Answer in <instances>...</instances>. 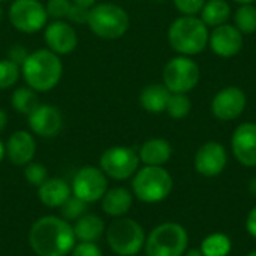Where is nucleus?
Masks as SVG:
<instances>
[{"instance_id":"obj_11","label":"nucleus","mask_w":256,"mask_h":256,"mask_svg":"<svg viewBox=\"0 0 256 256\" xmlns=\"http://www.w3.org/2000/svg\"><path fill=\"white\" fill-rule=\"evenodd\" d=\"M12 26L22 33H36L45 27L48 14L38 0H15L9 8Z\"/></svg>"},{"instance_id":"obj_7","label":"nucleus","mask_w":256,"mask_h":256,"mask_svg":"<svg viewBox=\"0 0 256 256\" xmlns=\"http://www.w3.org/2000/svg\"><path fill=\"white\" fill-rule=\"evenodd\" d=\"M87 24L100 39H118L129 30L130 20L122 6L114 3H99L90 8Z\"/></svg>"},{"instance_id":"obj_39","label":"nucleus","mask_w":256,"mask_h":256,"mask_svg":"<svg viewBox=\"0 0 256 256\" xmlns=\"http://www.w3.org/2000/svg\"><path fill=\"white\" fill-rule=\"evenodd\" d=\"M6 124H8V114L3 110H0V132L4 130Z\"/></svg>"},{"instance_id":"obj_29","label":"nucleus","mask_w":256,"mask_h":256,"mask_svg":"<svg viewBox=\"0 0 256 256\" xmlns=\"http://www.w3.org/2000/svg\"><path fill=\"white\" fill-rule=\"evenodd\" d=\"M87 206L88 204H86L84 201H81L75 195H70V198L60 207V218H63L64 220L74 224L82 214L87 213Z\"/></svg>"},{"instance_id":"obj_33","label":"nucleus","mask_w":256,"mask_h":256,"mask_svg":"<svg viewBox=\"0 0 256 256\" xmlns=\"http://www.w3.org/2000/svg\"><path fill=\"white\" fill-rule=\"evenodd\" d=\"M207 0H174L177 10L182 15H198Z\"/></svg>"},{"instance_id":"obj_32","label":"nucleus","mask_w":256,"mask_h":256,"mask_svg":"<svg viewBox=\"0 0 256 256\" xmlns=\"http://www.w3.org/2000/svg\"><path fill=\"white\" fill-rule=\"evenodd\" d=\"M70 4H72L70 0H48L45 9H46L48 16H52L56 20H62V18L68 16Z\"/></svg>"},{"instance_id":"obj_1","label":"nucleus","mask_w":256,"mask_h":256,"mask_svg":"<svg viewBox=\"0 0 256 256\" xmlns=\"http://www.w3.org/2000/svg\"><path fill=\"white\" fill-rule=\"evenodd\" d=\"M28 244L36 256H69L76 238L70 222L60 216L46 214L30 226Z\"/></svg>"},{"instance_id":"obj_9","label":"nucleus","mask_w":256,"mask_h":256,"mask_svg":"<svg viewBox=\"0 0 256 256\" xmlns=\"http://www.w3.org/2000/svg\"><path fill=\"white\" fill-rule=\"evenodd\" d=\"M140 156L138 152L124 147V146H114L106 148L99 159V168L108 178L123 182L134 177V174L140 168Z\"/></svg>"},{"instance_id":"obj_16","label":"nucleus","mask_w":256,"mask_h":256,"mask_svg":"<svg viewBox=\"0 0 256 256\" xmlns=\"http://www.w3.org/2000/svg\"><path fill=\"white\" fill-rule=\"evenodd\" d=\"M44 39L48 45V50H51L57 56L69 54L78 45L75 28L69 22L62 20H56L46 26Z\"/></svg>"},{"instance_id":"obj_47","label":"nucleus","mask_w":256,"mask_h":256,"mask_svg":"<svg viewBox=\"0 0 256 256\" xmlns=\"http://www.w3.org/2000/svg\"><path fill=\"white\" fill-rule=\"evenodd\" d=\"M156 2H164V0H156Z\"/></svg>"},{"instance_id":"obj_3","label":"nucleus","mask_w":256,"mask_h":256,"mask_svg":"<svg viewBox=\"0 0 256 256\" xmlns=\"http://www.w3.org/2000/svg\"><path fill=\"white\" fill-rule=\"evenodd\" d=\"M22 76L30 88L34 92L52 90L63 74L62 60L51 50H38L30 52L21 66Z\"/></svg>"},{"instance_id":"obj_37","label":"nucleus","mask_w":256,"mask_h":256,"mask_svg":"<svg viewBox=\"0 0 256 256\" xmlns=\"http://www.w3.org/2000/svg\"><path fill=\"white\" fill-rule=\"evenodd\" d=\"M246 231L249 232L250 237L256 238V206L249 212L246 218Z\"/></svg>"},{"instance_id":"obj_26","label":"nucleus","mask_w":256,"mask_h":256,"mask_svg":"<svg viewBox=\"0 0 256 256\" xmlns=\"http://www.w3.org/2000/svg\"><path fill=\"white\" fill-rule=\"evenodd\" d=\"M38 92H34L30 87H20L14 92L12 94V106L15 108L16 112L30 116L38 106H39V99H38Z\"/></svg>"},{"instance_id":"obj_48","label":"nucleus","mask_w":256,"mask_h":256,"mask_svg":"<svg viewBox=\"0 0 256 256\" xmlns=\"http://www.w3.org/2000/svg\"><path fill=\"white\" fill-rule=\"evenodd\" d=\"M136 256H141V255H136Z\"/></svg>"},{"instance_id":"obj_6","label":"nucleus","mask_w":256,"mask_h":256,"mask_svg":"<svg viewBox=\"0 0 256 256\" xmlns=\"http://www.w3.org/2000/svg\"><path fill=\"white\" fill-rule=\"evenodd\" d=\"M189 248L188 230L177 222H164L146 238V256H184Z\"/></svg>"},{"instance_id":"obj_21","label":"nucleus","mask_w":256,"mask_h":256,"mask_svg":"<svg viewBox=\"0 0 256 256\" xmlns=\"http://www.w3.org/2000/svg\"><path fill=\"white\" fill-rule=\"evenodd\" d=\"M141 164L150 166H164L172 156V147L170 141L164 138H150L142 142L138 150Z\"/></svg>"},{"instance_id":"obj_8","label":"nucleus","mask_w":256,"mask_h":256,"mask_svg":"<svg viewBox=\"0 0 256 256\" xmlns=\"http://www.w3.org/2000/svg\"><path fill=\"white\" fill-rule=\"evenodd\" d=\"M201 78L200 66L188 56H178L171 58L162 74L164 84L171 93H189L194 90Z\"/></svg>"},{"instance_id":"obj_20","label":"nucleus","mask_w":256,"mask_h":256,"mask_svg":"<svg viewBox=\"0 0 256 256\" xmlns=\"http://www.w3.org/2000/svg\"><path fill=\"white\" fill-rule=\"evenodd\" d=\"M72 195V188L63 178H46L38 188L39 201L48 208H60Z\"/></svg>"},{"instance_id":"obj_30","label":"nucleus","mask_w":256,"mask_h":256,"mask_svg":"<svg viewBox=\"0 0 256 256\" xmlns=\"http://www.w3.org/2000/svg\"><path fill=\"white\" fill-rule=\"evenodd\" d=\"M20 66L9 58L0 60V90L12 87L20 78Z\"/></svg>"},{"instance_id":"obj_34","label":"nucleus","mask_w":256,"mask_h":256,"mask_svg":"<svg viewBox=\"0 0 256 256\" xmlns=\"http://www.w3.org/2000/svg\"><path fill=\"white\" fill-rule=\"evenodd\" d=\"M69 256H104L102 249L96 243H82L76 242Z\"/></svg>"},{"instance_id":"obj_46","label":"nucleus","mask_w":256,"mask_h":256,"mask_svg":"<svg viewBox=\"0 0 256 256\" xmlns=\"http://www.w3.org/2000/svg\"><path fill=\"white\" fill-rule=\"evenodd\" d=\"M3 2H8V0H0V3H3Z\"/></svg>"},{"instance_id":"obj_41","label":"nucleus","mask_w":256,"mask_h":256,"mask_svg":"<svg viewBox=\"0 0 256 256\" xmlns=\"http://www.w3.org/2000/svg\"><path fill=\"white\" fill-rule=\"evenodd\" d=\"M184 256H202V254H201V249H195L194 248V249H188Z\"/></svg>"},{"instance_id":"obj_17","label":"nucleus","mask_w":256,"mask_h":256,"mask_svg":"<svg viewBox=\"0 0 256 256\" xmlns=\"http://www.w3.org/2000/svg\"><path fill=\"white\" fill-rule=\"evenodd\" d=\"M28 126L38 136L52 138L62 130L63 117L56 106L39 104V106L28 116Z\"/></svg>"},{"instance_id":"obj_15","label":"nucleus","mask_w":256,"mask_h":256,"mask_svg":"<svg viewBox=\"0 0 256 256\" xmlns=\"http://www.w3.org/2000/svg\"><path fill=\"white\" fill-rule=\"evenodd\" d=\"M231 148L240 165L256 166V123L246 122L237 126L231 138Z\"/></svg>"},{"instance_id":"obj_43","label":"nucleus","mask_w":256,"mask_h":256,"mask_svg":"<svg viewBox=\"0 0 256 256\" xmlns=\"http://www.w3.org/2000/svg\"><path fill=\"white\" fill-rule=\"evenodd\" d=\"M234 2L238 4H254L256 0H234Z\"/></svg>"},{"instance_id":"obj_22","label":"nucleus","mask_w":256,"mask_h":256,"mask_svg":"<svg viewBox=\"0 0 256 256\" xmlns=\"http://www.w3.org/2000/svg\"><path fill=\"white\" fill-rule=\"evenodd\" d=\"M76 242L82 243H96L105 236V220L94 213H86L78 220L72 224Z\"/></svg>"},{"instance_id":"obj_45","label":"nucleus","mask_w":256,"mask_h":256,"mask_svg":"<svg viewBox=\"0 0 256 256\" xmlns=\"http://www.w3.org/2000/svg\"><path fill=\"white\" fill-rule=\"evenodd\" d=\"M2 18H3V9H2V6H0V21H2Z\"/></svg>"},{"instance_id":"obj_12","label":"nucleus","mask_w":256,"mask_h":256,"mask_svg":"<svg viewBox=\"0 0 256 256\" xmlns=\"http://www.w3.org/2000/svg\"><path fill=\"white\" fill-rule=\"evenodd\" d=\"M248 105V96L240 87H225L212 99V112L220 122H232L238 118Z\"/></svg>"},{"instance_id":"obj_28","label":"nucleus","mask_w":256,"mask_h":256,"mask_svg":"<svg viewBox=\"0 0 256 256\" xmlns=\"http://www.w3.org/2000/svg\"><path fill=\"white\" fill-rule=\"evenodd\" d=\"M190 110H192V102L186 96V93H171L165 110L170 117L176 120L186 118L190 114Z\"/></svg>"},{"instance_id":"obj_2","label":"nucleus","mask_w":256,"mask_h":256,"mask_svg":"<svg viewBox=\"0 0 256 256\" xmlns=\"http://www.w3.org/2000/svg\"><path fill=\"white\" fill-rule=\"evenodd\" d=\"M208 27L196 15H182L168 28V42L180 56H196L208 46Z\"/></svg>"},{"instance_id":"obj_23","label":"nucleus","mask_w":256,"mask_h":256,"mask_svg":"<svg viewBox=\"0 0 256 256\" xmlns=\"http://www.w3.org/2000/svg\"><path fill=\"white\" fill-rule=\"evenodd\" d=\"M170 96H171V92L166 88L165 84H150L141 92L140 104L146 111L159 114L166 110Z\"/></svg>"},{"instance_id":"obj_24","label":"nucleus","mask_w":256,"mask_h":256,"mask_svg":"<svg viewBox=\"0 0 256 256\" xmlns=\"http://www.w3.org/2000/svg\"><path fill=\"white\" fill-rule=\"evenodd\" d=\"M200 14L204 24L214 28L228 21L231 16V6L226 0H207Z\"/></svg>"},{"instance_id":"obj_36","label":"nucleus","mask_w":256,"mask_h":256,"mask_svg":"<svg viewBox=\"0 0 256 256\" xmlns=\"http://www.w3.org/2000/svg\"><path fill=\"white\" fill-rule=\"evenodd\" d=\"M28 54H30V52H27V50H26L24 46H21V45H14V46H10L9 51H8V58L21 68L22 63L26 62V58L28 57Z\"/></svg>"},{"instance_id":"obj_44","label":"nucleus","mask_w":256,"mask_h":256,"mask_svg":"<svg viewBox=\"0 0 256 256\" xmlns=\"http://www.w3.org/2000/svg\"><path fill=\"white\" fill-rule=\"evenodd\" d=\"M246 256H256V250H252V252H249Z\"/></svg>"},{"instance_id":"obj_38","label":"nucleus","mask_w":256,"mask_h":256,"mask_svg":"<svg viewBox=\"0 0 256 256\" xmlns=\"http://www.w3.org/2000/svg\"><path fill=\"white\" fill-rule=\"evenodd\" d=\"M74 4H80V6H84V8H87V9H90V8H93L94 4H96V0H70Z\"/></svg>"},{"instance_id":"obj_25","label":"nucleus","mask_w":256,"mask_h":256,"mask_svg":"<svg viewBox=\"0 0 256 256\" xmlns=\"http://www.w3.org/2000/svg\"><path fill=\"white\" fill-rule=\"evenodd\" d=\"M200 249L202 256H228L232 250V242L224 232H213L202 240Z\"/></svg>"},{"instance_id":"obj_14","label":"nucleus","mask_w":256,"mask_h":256,"mask_svg":"<svg viewBox=\"0 0 256 256\" xmlns=\"http://www.w3.org/2000/svg\"><path fill=\"white\" fill-rule=\"evenodd\" d=\"M244 42V34L234 26V24H220L213 28L208 38V45L212 51L222 57V58H231L237 56Z\"/></svg>"},{"instance_id":"obj_4","label":"nucleus","mask_w":256,"mask_h":256,"mask_svg":"<svg viewBox=\"0 0 256 256\" xmlns=\"http://www.w3.org/2000/svg\"><path fill=\"white\" fill-rule=\"evenodd\" d=\"M174 188L172 176L164 166L144 165L132 177V194L144 204H159L165 201Z\"/></svg>"},{"instance_id":"obj_40","label":"nucleus","mask_w":256,"mask_h":256,"mask_svg":"<svg viewBox=\"0 0 256 256\" xmlns=\"http://www.w3.org/2000/svg\"><path fill=\"white\" fill-rule=\"evenodd\" d=\"M4 158H6V144H4L3 140L0 138V164L3 162Z\"/></svg>"},{"instance_id":"obj_18","label":"nucleus","mask_w":256,"mask_h":256,"mask_svg":"<svg viewBox=\"0 0 256 256\" xmlns=\"http://www.w3.org/2000/svg\"><path fill=\"white\" fill-rule=\"evenodd\" d=\"M6 144V158L15 166H26L36 154V141L30 132L16 130L14 132Z\"/></svg>"},{"instance_id":"obj_13","label":"nucleus","mask_w":256,"mask_h":256,"mask_svg":"<svg viewBox=\"0 0 256 256\" xmlns=\"http://www.w3.org/2000/svg\"><path fill=\"white\" fill-rule=\"evenodd\" d=\"M228 164L226 148L218 141L204 142L195 153L194 166L202 177H218L220 176Z\"/></svg>"},{"instance_id":"obj_35","label":"nucleus","mask_w":256,"mask_h":256,"mask_svg":"<svg viewBox=\"0 0 256 256\" xmlns=\"http://www.w3.org/2000/svg\"><path fill=\"white\" fill-rule=\"evenodd\" d=\"M88 14H90V9L72 3L66 18H68L69 21L75 22V24H87V21H88Z\"/></svg>"},{"instance_id":"obj_19","label":"nucleus","mask_w":256,"mask_h":256,"mask_svg":"<svg viewBox=\"0 0 256 256\" xmlns=\"http://www.w3.org/2000/svg\"><path fill=\"white\" fill-rule=\"evenodd\" d=\"M134 198L135 196H134L132 190H129L126 188H122V186L108 188V190L105 192V195L100 200L102 212L112 219L123 218L130 212V208L134 206Z\"/></svg>"},{"instance_id":"obj_27","label":"nucleus","mask_w":256,"mask_h":256,"mask_svg":"<svg viewBox=\"0 0 256 256\" xmlns=\"http://www.w3.org/2000/svg\"><path fill=\"white\" fill-rule=\"evenodd\" d=\"M234 26L243 34H252L256 32V6L240 4L234 14Z\"/></svg>"},{"instance_id":"obj_31","label":"nucleus","mask_w":256,"mask_h":256,"mask_svg":"<svg viewBox=\"0 0 256 256\" xmlns=\"http://www.w3.org/2000/svg\"><path fill=\"white\" fill-rule=\"evenodd\" d=\"M24 178L30 186L39 188L48 178V170L39 162H30L24 166Z\"/></svg>"},{"instance_id":"obj_42","label":"nucleus","mask_w":256,"mask_h":256,"mask_svg":"<svg viewBox=\"0 0 256 256\" xmlns=\"http://www.w3.org/2000/svg\"><path fill=\"white\" fill-rule=\"evenodd\" d=\"M249 192L256 196V176L249 182Z\"/></svg>"},{"instance_id":"obj_5","label":"nucleus","mask_w":256,"mask_h":256,"mask_svg":"<svg viewBox=\"0 0 256 256\" xmlns=\"http://www.w3.org/2000/svg\"><path fill=\"white\" fill-rule=\"evenodd\" d=\"M105 238L117 256H136L144 249L147 234L140 222L130 218H117L105 230Z\"/></svg>"},{"instance_id":"obj_10","label":"nucleus","mask_w":256,"mask_h":256,"mask_svg":"<svg viewBox=\"0 0 256 256\" xmlns=\"http://www.w3.org/2000/svg\"><path fill=\"white\" fill-rule=\"evenodd\" d=\"M72 195L84 201L86 204H93L102 200L108 190V177L99 166L87 165L76 171L72 178Z\"/></svg>"}]
</instances>
